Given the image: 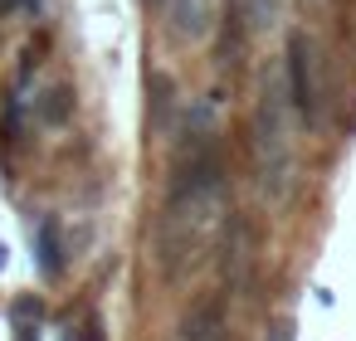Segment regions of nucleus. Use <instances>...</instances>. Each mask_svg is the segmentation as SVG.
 <instances>
[{"label":"nucleus","instance_id":"nucleus-6","mask_svg":"<svg viewBox=\"0 0 356 341\" xmlns=\"http://www.w3.org/2000/svg\"><path fill=\"white\" fill-rule=\"evenodd\" d=\"M273 10H278V0H249V20H254V25H268Z\"/></svg>","mask_w":356,"mask_h":341},{"label":"nucleus","instance_id":"nucleus-2","mask_svg":"<svg viewBox=\"0 0 356 341\" xmlns=\"http://www.w3.org/2000/svg\"><path fill=\"white\" fill-rule=\"evenodd\" d=\"M312 40L302 30L288 35V49H283V83H288V103L298 113L302 127H317V74H312Z\"/></svg>","mask_w":356,"mask_h":341},{"label":"nucleus","instance_id":"nucleus-9","mask_svg":"<svg viewBox=\"0 0 356 341\" xmlns=\"http://www.w3.org/2000/svg\"><path fill=\"white\" fill-rule=\"evenodd\" d=\"M147 6H156V10H161V6H166V0H147Z\"/></svg>","mask_w":356,"mask_h":341},{"label":"nucleus","instance_id":"nucleus-1","mask_svg":"<svg viewBox=\"0 0 356 341\" xmlns=\"http://www.w3.org/2000/svg\"><path fill=\"white\" fill-rule=\"evenodd\" d=\"M288 83H283V69L268 64L264 69V83H259V108H254V151H259V171H264V190L268 195H283L288 185Z\"/></svg>","mask_w":356,"mask_h":341},{"label":"nucleus","instance_id":"nucleus-4","mask_svg":"<svg viewBox=\"0 0 356 341\" xmlns=\"http://www.w3.org/2000/svg\"><path fill=\"white\" fill-rule=\"evenodd\" d=\"M166 15H171V30L181 35V40H195L200 35V0H166V6H161Z\"/></svg>","mask_w":356,"mask_h":341},{"label":"nucleus","instance_id":"nucleus-3","mask_svg":"<svg viewBox=\"0 0 356 341\" xmlns=\"http://www.w3.org/2000/svg\"><path fill=\"white\" fill-rule=\"evenodd\" d=\"M35 113H40V122H44V127H64V122H69V113H74V88H69V83H54V88L35 103Z\"/></svg>","mask_w":356,"mask_h":341},{"label":"nucleus","instance_id":"nucleus-7","mask_svg":"<svg viewBox=\"0 0 356 341\" xmlns=\"http://www.w3.org/2000/svg\"><path fill=\"white\" fill-rule=\"evenodd\" d=\"M268 341H293V322H273V331H268Z\"/></svg>","mask_w":356,"mask_h":341},{"label":"nucleus","instance_id":"nucleus-8","mask_svg":"<svg viewBox=\"0 0 356 341\" xmlns=\"http://www.w3.org/2000/svg\"><path fill=\"white\" fill-rule=\"evenodd\" d=\"M15 10H30V15H35V10H40V0H15Z\"/></svg>","mask_w":356,"mask_h":341},{"label":"nucleus","instance_id":"nucleus-5","mask_svg":"<svg viewBox=\"0 0 356 341\" xmlns=\"http://www.w3.org/2000/svg\"><path fill=\"white\" fill-rule=\"evenodd\" d=\"M40 268H44L49 278L64 273V239H59V224H54V219L40 224Z\"/></svg>","mask_w":356,"mask_h":341}]
</instances>
